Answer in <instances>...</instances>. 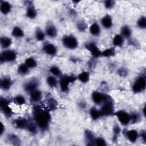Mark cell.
<instances>
[{
	"mask_svg": "<svg viewBox=\"0 0 146 146\" xmlns=\"http://www.w3.org/2000/svg\"><path fill=\"white\" fill-rule=\"evenodd\" d=\"M17 54L14 50H7L1 52L0 55V62L1 63L13 62L16 60Z\"/></svg>",
	"mask_w": 146,
	"mask_h": 146,
	"instance_id": "5",
	"label": "cell"
},
{
	"mask_svg": "<svg viewBox=\"0 0 146 146\" xmlns=\"http://www.w3.org/2000/svg\"><path fill=\"white\" fill-rule=\"evenodd\" d=\"M47 107H48V110H55L57 108V102L56 101L52 98H50L47 100Z\"/></svg>",
	"mask_w": 146,
	"mask_h": 146,
	"instance_id": "36",
	"label": "cell"
},
{
	"mask_svg": "<svg viewBox=\"0 0 146 146\" xmlns=\"http://www.w3.org/2000/svg\"><path fill=\"white\" fill-rule=\"evenodd\" d=\"M104 7L107 9H112L115 5V2L111 0H107L104 2Z\"/></svg>",
	"mask_w": 146,
	"mask_h": 146,
	"instance_id": "43",
	"label": "cell"
},
{
	"mask_svg": "<svg viewBox=\"0 0 146 146\" xmlns=\"http://www.w3.org/2000/svg\"><path fill=\"white\" fill-rule=\"evenodd\" d=\"M46 83L47 85L51 88H55L58 86L59 84V82L56 79V76L52 75H50L47 76Z\"/></svg>",
	"mask_w": 146,
	"mask_h": 146,
	"instance_id": "22",
	"label": "cell"
},
{
	"mask_svg": "<svg viewBox=\"0 0 146 146\" xmlns=\"http://www.w3.org/2000/svg\"><path fill=\"white\" fill-rule=\"evenodd\" d=\"M94 145H98V146H106L107 145L106 141L101 137H95V141H94Z\"/></svg>",
	"mask_w": 146,
	"mask_h": 146,
	"instance_id": "41",
	"label": "cell"
},
{
	"mask_svg": "<svg viewBox=\"0 0 146 146\" xmlns=\"http://www.w3.org/2000/svg\"><path fill=\"white\" fill-rule=\"evenodd\" d=\"M85 139L87 143V145H94V141L95 137L92 132L89 130H86L85 132Z\"/></svg>",
	"mask_w": 146,
	"mask_h": 146,
	"instance_id": "26",
	"label": "cell"
},
{
	"mask_svg": "<svg viewBox=\"0 0 146 146\" xmlns=\"http://www.w3.org/2000/svg\"><path fill=\"white\" fill-rule=\"evenodd\" d=\"M28 123V120L23 117L17 118L14 120L13 124L15 127L18 129H25L26 128Z\"/></svg>",
	"mask_w": 146,
	"mask_h": 146,
	"instance_id": "17",
	"label": "cell"
},
{
	"mask_svg": "<svg viewBox=\"0 0 146 146\" xmlns=\"http://www.w3.org/2000/svg\"><path fill=\"white\" fill-rule=\"evenodd\" d=\"M101 25L106 29H110L113 26L112 18L110 15L106 14L102 17L100 21Z\"/></svg>",
	"mask_w": 146,
	"mask_h": 146,
	"instance_id": "13",
	"label": "cell"
},
{
	"mask_svg": "<svg viewBox=\"0 0 146 146\" xmlns=\"http://www.w3.org/2000/svg\"><path fill=\"white\" fill-rule=\"evenodd\" d=\"M26 17L30 19H35L37 15V11L33 5H29L26 12Z\"/></svg>",
	"mask_w": 146,
	"mask_h": 146,
	"instance_id": "19",
	"label": "cell"
},
{
	"mask_svg": "<svg viewBox=\"0 0 146 146\" xmlns=\"http://www.w3.org/2000/svg\"><path fill=\"white\" fill-rule=\"evenodd\" d=\"M5 131V127L3 125V124L2 123H1V132H0L1 136L3 134Z\"/></svg>",
	"mask_w": 146,
	"mask_h": 146,
	"instance_id": "47",
	"label": "cell"
},
{
	"mask_svg": "<svg viewBox=\"0 0 146 146\" xmlns=\"http://www.w3.org/2000/svg\"><path fill=\"white\" fill-rule=\"evenodd\" d=\"M76 78H77L75 76L71 75L61 76L59 82V84L61 91L64 92H67L68 90L70 84L74 82Z\"/></svg>",
	"mask_w": 146,
	"mask_h": 146,
	"instance_id": "6",
	"label": "cell"
},
{
	"mask_svg": "<svg viewBox=\"0 0 146 146\" xmlns=\"http://www.w3.org/2000/svg\"><path fill=\"white\" fill-rule=\"evenodd\" d=\"M76 78L82 83H87L90 80V74L87 71H83L80 72Z\"/></svg>",
	"mask_w": 146,
	"mask_h": 146,
	"instance_id": "29",
	"label": "cell"
},
{
	"mask_svg": "<svg viewBox=\"0 0 146 146\" xmlns=\"http://www.w3.org/2000/svg\"><path fill=\"white\" fill-rule=\"evenodd\" d=\"M123 38L124 39H128L131 36L132 30L130 27L128 25H124L120 29V34Z\"/></svg>",
	"mask_w": 146,
	"mask_h": 146,
	"instance_id": "20",
	"label": "cell"
},
{
	"mask_svg": "<svg viewBox=\"0 0 146 146\" xmlns=\"http://www.w3.org/2000/svg\"><path fill=\"white\" fill-rule=\"evenodd\" d=\"M121 131V129L118 125H116L113 127V133L115 135H117Z\"/></svg>",
	"mask_w": 146,
	"mask_h": 146,
	"instance_id": "46",
	"label": "cell"
},
{
	"mask_svg": "<svg viewBox=\"0 0 146 146\" xmlns=\"http://www.w3.org/2000/svg\"><path fill=\"white\" fill-rule=\"evenodd\" d=\"M130 115H131V123H136L139 121L140 119V116L138 113L134 112Z\"/></svg>",
	"mask_w": 146,
	"mask_h": 146,
	"instance_id": "42",
	"label": "cell"
},
{
	"mask_svg": "<svg viewBox=\"0 0 146 146\" xmlns=\"http://www.w3.org/2000/svg\"><path fill=\"white\" fill-rule=\"evenodd\" d=\"M46 37L45 32L43 31L40 28L37 27L35 31V38L38 41H43Z\"/></svg>",
	"mask_w": 146,
	"mask_h": 146,
	"instance_id": "28",
	"label": "cell"
},
{
	"mask_svg": "<svg viewBox=\"0 0 146 146\" xmlns=\"http://www.w3.org/2000/svg\"><path fill=\"white\" fill-rule=\"evenodd\" d=\"M128 71L124 68H120L118 70V74L121 76H125L127 75Z\"/></svg>",
	"mask_w": 146,
	"mask_h": 146,
	"instance_id": "45",
	"label": "cell"
},
{
	"mask_svg": "<svg viewBox=\"0 0 146 146\" xmlns=\"http://www.w3.org/2000/svg\"><path fill=\"white\" fill-rule=\"evenodd\" d=\"M8 104H9V100L6 98L2 97L0 100V108Z\"/></svg>",
	"mask_w": 146,
	"mask_h": 146,
	"instance_id": "44",
	"label": "cell"
},
{
	"mask_svg": "<svg viewBox=\"0 0 146 146\" xmlns=\"http://www.w3.org/2000/svg\"><path fill=\"white\" fill-rule=\"evenodd\" d=\"M49 72L51 75L55 76H62V71L60 69L56 66H52L49 68Z\"/></svg>",
	"mask_w": 146,
	"mask_h": 146,
	"instance_id": "34",
	"label": "cell"
},
{
	"mask_svg": "<svg viewBox=\"0 0 146 146\" xmlns=\"http://www.w3.org/2000/svg\"><path fill=\"white\" fill-rule=\"evenodd\" d=\"M30 94V99L33 102H39L42 97V94L40 91L36 89L34 91L31 92Z\"/></svg>",
	"mask_w": 146,
	"mask_h": 146,
	"instance_id": "21",
	"label": "cell"
},
{
	"mask_svg": "<svg viewBox=\"0 0 146 146\" xmlns=\"http://www.w3.org/2000/svg\"><path fill=\"white\" fill-rule=\"evenodd\" d=\"M1 110L6 117H10L13 115V111L9 106V104L1 107Z\"/></svg>",
	"mask_w": 146,
	"mask_h": 146,
	"instance_id": "37",
	"label": "cell"
},
{
	"mask_svg": "<svg viewBox=\"0 0 146 146\" xmlns=\"http://www.w3.org/2000/svg\"><path fill=\"white\" fill-rule=\"evenodd\" d=\"M39 82L36 78H33L27 81L24 85V90L25 91L30 94L34 90L38 89V87L39 86Z\"/></svg>",
	"mask_w": 146,
	"mask_h": 146,
	"instance_id": "9",
	"label": "cell"
},
{
	"mask_svg": "<svg viewBox=\"0 0 146 146\" xmlns=\"http://www.w3.org/2000/svg\"><path fill=\"white\" fill-rule=\"evenodd\" d=\"M25 34L23 30L19 26H14L11 31V35L16 38L23 37Z\"/></svg>",
	"mask_w": 146,
	"mask_h": 146,
	"instance_id": "24",
	"label": "cell"
},
{
	"mask_svg": "<svg viewBox=\"0 0 146 146\" xmlns=\"http://www.w3.org/2000/svg\"><path fill=\"white\" fill-rule=\"evenodd\" d=\"M118 121L124 126L128 125L131 123V115L124 110H119L115 113Z\"/></svg>",
	"mask_w": 146,
	"mask_h": 146,
	"instance_id": "7",
	"label": "cell"
},
{
	"mask_svg": "<svg viewBox=\"0 0 146 146\" xmlns=\"http://www.w3.org/2000/svg\"><path fill=\"white\" fill-rule=\"evenodd\" d=\"M42 50L44 52L50 56L56 55L58 52V49L56 46L51 43H47L43 45Z\"/></svg>",
	"mask_w": 146,
	"mask_h": 146,
	"instance_id": "11",
	"label": "cell"
},
{
	"mask_svg": "<svg viewBox=\"0 0 146 146\" xmlns=\"http://www.w3.org/2000/svg\"><path fill=\"white\" fill-rule=\"evenodd\" d=\"M46 35L50 38H54L58 35V30L56 26L52 23H49L47 25L45 29Z\"/></svg>",
	"mask_w": 146,
	"mask_h": 146,
	"instance_id": "12",
	"label": "cell"
},
{
	"mask_svg": "<svg viewBox=\"0 0 146 146\" xmlns=\"http://www.w3.org/2000/svg\"><path fill=\"white\" fill-rule=\"evenodd\" d=\"M112 43L115 46L121 47L124 43V38L120 34H116L113 38Z\"/></svg>",
	"mask_w": 146,
	"mask_h": 146,
	"instance_id": "27",
	"label": "cell"
},
{
	"mask_svg": "<svg viewBox=\"0 0 146 146\" xmlns=\"http://www.w3.org/2000/svg\"><path fill=\"white\" fill-rule=\"evenodd\" d=\"M125 135L128 140L132 143L135 142L139 136L138 132L135 129L128 130L125 132Z\"/></svg>",
	"mask_w": 146,
	"mask_h": 146,
	"instance_id": "16",
	"label": "cell"
},
{
	"mask_svg": "<svg viewBox=\"0 0 146 146\" xmlns=\"http://www.w3.org/2000/svg\"><path fill=\"white\" fill-rule=\"evenodd\" d=\"M7 139L13 145H19L20 140L19 137L14 134H10L7 136Z\"/></svg>",
	"mask_w": 146,
	"mask_h": 146,
	"instance_id": "39",
	"label": "cell"
},
{
	"mask_svg": "<svg viewBox=\"0 0 146 146\" xmlns=\"http://www.w3.org/2000/svg\"><path fill=\"white\" fill-rule=\"evenodd\" d=\"M33 116L34 120L40 130L45 131L48 129L51 120L49 110L36 106L33 110Z\"/></svg>",
	"mask_w": 146,
	"mask_h": 146,
	"instance_id": "1",
	"label": "cell"
},
{
	"mask_svg": "<svg viewBox=\"0 0 146 146\" xmlns=\"http://www.w3.org/2000/svg\"><path fill=\"white\" fill-rule=\"evenodd\" d=\"M146 86V79L144 75L138 76L133 82L132 89L135 93H140L144 91Z\"/></svg>",
	"mask_w": 146,
	"mask_h": 146,
	"instance_id": "4",
	"label": "cell"
},
{
	"mask_svg": "<svg viewBox=\"0 0 146 146\" xmlns=\"http://www.w3.org/2000/svg\"><path fill=\"white\" fill-rule=\"evenodd\" d=\"M89 31L93 36H97L99 35L101 31L99 25L97 22H94L89 27Z\"/></svg>",
	"mask_w": 146,
	"mask_h": 146,
	"instance_id": "18",
	"label": "cell"
},
{
	"mask_svg": "<svg viewBox=\"0 0 146 146\" xmlns=\"http://www.w3.org/2000/svg\"><path fill=\"white\" fill-rule=\"evenodd\" d=\"M76 26L77 29L80 32H84L87 30V29L88 27L87 24L83 20H79V21H78L77 22V23H76Z\"/></svg>",
	"mask_w": 146,
	"mask_h": 146,
	"instance_id": "35",
	"label": "cell"
},
{
	"mask_svg": "<svg viewBox=\"0 0 146 146\" xmlns=\"http://www.w3.org/2000/svg\"><path fill=\"white\" fill-rule=\"evenodd\" d=\"M1 46L3 49H7L10 47L12 44V39L8 36H1L0 39Z\"/></svg>",
	"mask_w": 146,
	"mask_h": 146,
	"instance_id": "23",
	"label": "cell"
},
{
	"mask_svg": "<svg viewBox=\"0 0 146 146\" xmlns=\"http://www.w3.org/2000/svg\"><path fill=\"white\" fill-rule=\"evenodd\" d=\"M90 115L91 117L94 120H98V119H99L102 116V114L100 113V110H98L96 107H92L90 110Z\"/></svg>",
	"mask_w": 146,
	"mask_h": 146,
	"instance_id": "30",
	"label": "cell"
},
{
	"mask_svg": "<svg viewBox=\"0 0 146 146\" xmlns=\"http://www.w3.org/2000/svg\"><path fill=\"white\" fill-rule=\"evenodd\" d=\"M137 26L141 29H144L146 27V18L144 16H141L137 21Z\"/></svg>",
	"mask_w": 146,
	"mask_h": 146,
	"instance_id": "40",
	"label": "cell"
},
{
	"mask_svg": "<svg viewBox=\"0 0 146 146\" xmlns=\"http://www.w3.org/2000/svg\"><path fill=\"white\" fill-rule=\"evenodd\" d=\"M115 55V48L111 47V48H107V49L104 50V51H102L101 56H103L106 57V58H108V57L113 56Z\"/></svg>",
	"mask_w": 146,
	"mask_h": 146,
	"instance_id": "33",
	"label": "cell"
},
{
	"mask_svg": "<svg viewBox=\"0 0 146 146\" xmlns=\"http://www.w3.org/2000/svg\"><path fill=\"white\" fill-rule=\"evenodd\" d=\"M62 42L64 47L70 50H75L78 47V40L74 35L71 34L63 36Z\"/></svg>",
	"mask_w": 146,
	"mask_h": 146,
	"instance_id": "2",
	"label": "cell"
},
{
	"mask_svg": "<svg viewBox=\"0 0 146 146\" xmlns=\"http://www.w3.org/2000/svg\"><path fill=\"white\" fill-rule=\"evenodd\" d=\"M12 6L10 2L6 1H1L0 3V10L3 15L9 14L11 10Z\"/></svg>",
	"mask_w": 146,
	"mask_h": 146,
	"instance_id": "15",
	"label": "cell"
},
{
	"mask_svg": "<svg viewBox=\"0 0 146 146\" xmlns=\"http://www.w3.org/2000/svg\"><path fill=\"white\" fill-rule=\"evenodd\" d=\"M30 68L25 64L22 63L18 67V72L19 75H26L29 74Z\"/></svg>",
	"mask_w": 146,
	"mask_h": 146,
	"instance_id": "32",
	"label": "cell"
},
{
	"mask_svg": "<svg viewBox=\"0 0 146 146\" xmlns=\"http://www.w3.org/2000/svg\"><path fill=\"white\" fill-rule=\"evenodd\" d=\"M100 111L102 116H107L114 114L113 103L110 96L102 104Z\"/></svg>",
	"mask_w": 146,
	"mask_h": 146,
	"instance_id": "3",
	"label": "cell"
},
{
	"mask_svg": "<svg viewBox=\"0 0 146 146\" xmlns=\"http://www.w3.org/2000/svg\"><path fill=\"white\" fill-rule=\"evenodd\" d=\"M109 95L104 94L99 91H94L91 95V99L95 104H102L108 98Z\"/></svg>",
	"mask_w": 146,
	"mask_h": 146,
	"instance_id": "8",
	"label": "cell"
},
{
	"mask_svg": "<svg viewBox=\"0 0 146 146\" xmlns=\"http://www.w3.org/2000/svg\"><path fill=\"white\" fill-rule=\"evenodd\" d=\"M14 103L19 106H22L25 104L26 103V99L22 95H18L14 97Z\"/></svg>",
	"mask_w": 146,
	"mask_h": 146,
	"instance_id": "38",
	"label": "cell"
},
{
	"mask_svg": "<svg viewBox=\"0 0 146 146\" xmlns=\"http://www.w3.org/2000/svg\"><path fill=\"white\" fill-rule=\"evenodd\" d=\"M12 85V80L10 76H5L3 77L0 82V86L1 89L6 91L10 88Z\"/></svg>",
	"mask_w": 146,
	"mask_h": 146,
	"instance_id": "14",
	"label": "cell"
},
{
	"mask_svg": "<svg viewBox=\"0 0 146 146\" xmlns=\"http://www.w3.org/2000/svg\"><path fill=\"white\" fill-rule=\"evenodd\" d=\"M26 129L30 133H31L33 135H34L37 133L39 128L34 120V121H28Z\"/></svg>",
	"mask_w": 146,
	"mask_h": 146,
	"instance_id": "25",
	"label": "cell"
},
{
	"mask_svg": "<svg viewBox=\"0 0 146 146\" xmlns=\"http://www.w3.org/2000/svg\"><path fill=\"white\" fill-rule=\"evenodd\" d=\"M86 49L91 53L92 56L94 58H98L101 56L102 51L94 42L87 43L86 45Z\"/></svg>",
	"mask_w": 146,
	"mask_h": 146,
	"instance_id": "10",
	"label": "cell"
},
{
	"mask_svg": "<svg viewBox=\"0 0 146 146\" xmlns=\"http://www.w3.org/2000/svg\"><path fill=\"white\" fill-rule=\"evenodd\" d=\"M140 136H141L142 139L143 140V141H145V140H146V133H145V131H143L141 132Z\"/></svg>",
	"mask_w": 146,
	"mask_h": 146,
	"instance_id": "48",
	"label": "cell"
},
{
	"mask_svg": "<svg viewBox=\"0 0 146 146\" xmlns=\"http://www.w3.org/2000/svg\"><path fill=\"white\" fill-rule=\"evenodd\" d=\"M29 68H34L37 66V62L33 57H29L25 59L24 63Z\"/></svg>",
	"mask_w": 146,
	"mask_h": 146,
	"instance_id": "31",
	"label": "cell"
}]
</instances>
